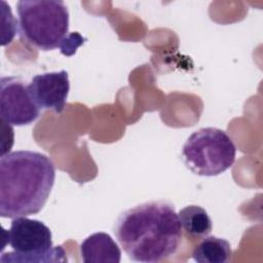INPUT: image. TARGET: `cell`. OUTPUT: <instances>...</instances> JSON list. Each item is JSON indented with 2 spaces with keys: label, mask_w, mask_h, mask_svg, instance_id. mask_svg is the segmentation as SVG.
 Returning <instances> with one entry per match:
<instances>
[{
  "label": "cell",
  "mask_w": 263,
  "mask_h": 263,
  "mask_svg": "<svg viewBox=\"0 0 263 263\" xmlns=\"http://www.w3.org/2000/svg\"><path fill=\"white\" fill-rule=\"evenodd\" d=\"M115 236L127 254L137 262L157 263L175 256L183 242V229L174 204L148 201L120 214Z\"/></svg>",
  "instance_id": "1"
},
{
  "label": "cell",
  "mask_w": 263,
  "mask_h": 263,
  "mask_svg": "<svg viewBox=\"0 0 263 263\" xmlns=\"http://www.w3.org/2000/svg\"><path fill=\"white\" fill-rule=\"evenodd\" d=\"M55 168L48 156L20 150L0 159V216L27 217L45 205L54 184Z\"/></svg>",
  "instance_id": "2"
},
{
  "label": "cell",
  "mask_w": 263,
  "mask_h": 263,
  "mask_svg": "<svg viewBox=\"0 0 263 263\" xmlns=\"http://www.w3.org/2000/svg\"><path fill=\"white\" fill-rule=\"evenodd\" d=\"M21 36L41 50L60 48L69 34V11L61 0H21L16 4Z\"/></svg>",
  "instance_id": "3"
},
{
  "label": "cell",
  "mask_w": 263,
  "mask_h": 263,
  "mask_svg": "<svg viewBox=\"0 0 263 263\" xmlns=\"http://www.w3.org/2000/svg\"><path fill=\"white\" fill-rule=\"evenodd\" d=\"M236 147L223 129L203 127L192 133L182 149L186 166L194 174L204 177L218 176L234 162Z\"/></svg>",
  "instance_id": "4"
},
{
  "label": "cell",
  "mask_w": 263,
  "mask_h": 263,
  "mask_svg": "<svg viewBox=\"0 0 263 263\" xmlns=\"http://www.w3.org/2000/svg\"><path fill=\"white\" fill-rule=\"evenodd\" d=\"M14 252L5 253L0 262H66L62 246L52 248L51 231L41 221L27 217L13 218L7 232Z\"/></svg>",
  "instance_id": "5"
},
{
  "label": "cell",
  "mask_w": 263,
  "mask_h": 263,
  "mask_svg": "<svg viewBox=\"0 0 263 263\" xmlns=\"http://www.w3.org/2000/svg\"><path fill=\"white\" fill-rule=\"evenodd\" d=\"M0 115L10 125H27L40 115L29 86L18 77H2L0 81Z\"/></svg>",
  "instance_id": "6"
},
{
  "label": "cell",
  "mask_w": 263,
  "mask_h": 263,
  "mask_svg": "<svg viewBox=\"0 0 263 263\" xmlns=\"http://www.w3.org/2000/svg\"><path fill=\"white\" fill-rule=\"evenodd\" d=\"M30 93L40 109H50L61 114L70 90L68 72H48L36 75L28 84Z\"/></svg>",
  "instance_id": "7"
},
{
  "label": "cell",
  "mask_w": 263,
  "mask_h": 263,
  "mask_svg": "<svg viewBox=\"0 0 263 263\" xmlns=\"http://www.w3.org/2000/svg\"><path fill=\"white\" fill-rule=\"evenodd\" d=\"M80 255L84 263H119L121 260L118 245L105 232L86 237L80 245Z\"/></svg>",
  "instance_id": "8"
},
{
  "label": "cell",
  "mask_w": 263,
  "mask_h": 263,
  "mask_svg": "<svg viewBox=\"0 0 263 263\" xmlns=\"http://www.w3.org/2000/svg\"><path fill=\"white\" fill-rule=\"evenodd\" d=\"M231 255L230 243L216 236H204L192 251V258L198 263H226Z\"/></svg>",
  "instance_id": "9"
},
{
  "label": "cell",
  "mask_w": 263,
  "mask_h": 263,
  "mask_svg": "<svg viewBox=\"0 0 263 263\" xmlns=\"http://www.w3.org/2000/svg\"><path fill=\"white\" fill-rule=\"evenodd\" d=\"M178 217L183 231L192 238H203L208 236L212 229L213 223L206 211L195 204L185 206L178 213Z\"/></svg>",
  "instance_id": "10"
},
{
  "label": "cell",
  "mask_w": 263,
  "mask_h": 263,
  "mask_svg": "<svg viewBox=\"0 0 263 263\" xmlns=\"http://www.w3.org/2000/svg\"><path fill=\"white\" fill-rule=\"evenodd\" d=\"M86 41V38L82 37L78 32L69 33L63 44L60 47V50L63 54L70 57L76 52L77 47L82 45Z\"/></svg>",
  "instance_id": "11"
}]
</instances>
